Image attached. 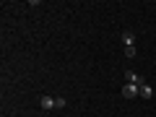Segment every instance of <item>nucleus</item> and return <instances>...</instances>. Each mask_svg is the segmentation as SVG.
Returning a JSON list of instances; mask_svg holds the SVG:
<instances>
[{
    "label": "nucleus",
    "instance_id": "obj_2",
    "mask_svg": "<svg viewBox=\"0 0 156 117\" xmlns=\"http://www.w3.org/2000/svg\"><path fill=\"white\" fill-rule=\"evenodd\" d=\"M125 83H135V86H143L146 81L138 76V73H133V70H125Z\"/></svg>",
    "mask_w": 156,
    "mask_h": 117
},
{
    "label": "nucleus",
    "instance_id": "obj_5",
    "mask_svg": "<svg viewBox=\"0 0 156 117\" xmlns=\"http://www.w3.org/2000/svg\"><path fill=\"white\" fill-rule=\"evenodd\" d=\"M140 96H143V99H151V96H154V89H151L148 83H143L140 86Z\"/></svg>",
    "mask_w": 156,
    "mask_h": 117
},
{
    "label": "nucleus",
    "instance_id": "obj_1",
    "mask_svg": "<svg viewBox=\"0 0 156 117\" xmlns=\"http://www.w3.org/2000/svg\"><path fill=\"white\" fill-rule=\"evenodd\" d=\"M122 96H125V99H135V96H140V86L125 83V86H122Z\"/></svg>",
    "mask_w": 156,
    "mask_h": 117
},
{
    "label": "nucleus",
    "instance_id": "obj_7",
    "mask_svg": "<svg viewBox=\"0 0 156 117\" xmlns=\"http://www.w3.org/2000/svg\"><path fill=\"white\" fill-rule=\"evenodd\" d=\"M55 104H57V109H62V107H65V104H68V101H65V99H62V96H55Z\"/></svg>",
    "mask_w": 156,
    "mask_h": 117
},
{
    "label": "nucleus",
    "instance_id": "obj_3",
    "mask_svg": "<svg viewBox=\"0 0 156 117\" xmlns=\"http://www.w3.org/2000/svg\"><path fill=\"white\" fill-rule=\"evenodd\" d=\"M39 104H42V109H44V112L57 109V104H55V99H52V96H42V99H39Z\"/></svg>",
    "mask_w": 156,
    "mask_h": 117
},
{
    "label": "nucleus",
    "instance_id": "obj_6",
    "mask_svg": "<svg viewBox=\"0 0 156 117\" xmlns=\"http://www.w3.org/2000/svg\"><path fill=\"white\" fill-rule=\"evenodd\" d=\"M135 52H138V50H135V47H125V57H130V60H133V57H135Z\"/></svg>",
    "mask_w": 156,
    "mask_h": 117
},
{
    "label": "nucleus",
    "instance_id": "obj_4",
    "mask_svg": "<svg viewBox=\"0 0 156 117\" xmlns=\"http://www.w3.org/2000/svg\"><path fill=\"white\" fill-rule=\"evenodd\" d=\"M122 44L125 47H135V34L130 31V29H128V31H122Z\"/></svg>",
    "mask_w": 156,
    "mask_h": 117
}]
</instances>
